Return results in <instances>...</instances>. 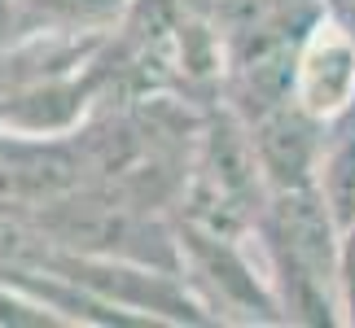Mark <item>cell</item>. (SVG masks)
Wrapping results in <instances>:
<instances>
[{
  "label": "cell",
  "instance_id": "5",
  "mask_svg": "<svg viewBox=\"0 0 355 328\" xmlns=\"http://www.w3.org/2000/svg\"><path fill=\"white\" fill-rule=\"evenodd\" d=\"M5 13H9V0H0V22H5Z\"/></svg>",
  "mask_w": 355,
  "mask_h": 328
},
{
  "label": "cell",
  "instance_id": "4",
  "mask_svg": "<svg viewBox=\"0 0 355 328\" xmlns=\"http://www.w3.org/2000/svg\"><path fill=\"white\" fill-rule=\"evenodd\" d=\"M26 5L79 26V22H110V18H119V9L128 5V0H26Z\"/></svg>",
  "mask_w": 355,
  "mask_h": 328
},
{
  "label": "cell",
  "instance_id": "1",
  "mask_svg": "<svg viewBox=\"0 0 355 328\" xmlns=\"http://www.w3.org/2000/svg\"><path fill=\"white\" fill-rule=\"evenodd\" d=\"M294 101L320 122L343 118L355 105V35L343 18H316L303 35L294 62Z\"/></svg>",
  "mask_w": 355,
  "mask_h": 328
},
{
  "label": "cell",
  "instance_id": "2",
  "mask_svg": "<svg viewBox=\"0 0 355 328\" xmlns=\"http://www.w3.org/2000/svg\"><path fill=\"white\" fill-rule=\"evenodd\" d=\"M254 149H259V167L272 188H303L316 184L320 158H324V136L320 118H311L294 97L254 118Z\"/></svg>",
  "mask_w": 355,
  "mask_h": 328
},
{
  "label": "cell",
  "instance_id": "3",
  "mask_svg": "<svg viewBox=\"0 0 355 328\" xmlns=\"http://www.w3.org/2000/svg\"><path fill=\"white\" fill-rule=\"evenodd\" d=\"M320 193L334 206L343 232L355 224V105L347 109L343 131L324 140V158H320Z\"/></svg>",
  "mask_w": 355,
  "mask_h": 328
}]
</instances>
